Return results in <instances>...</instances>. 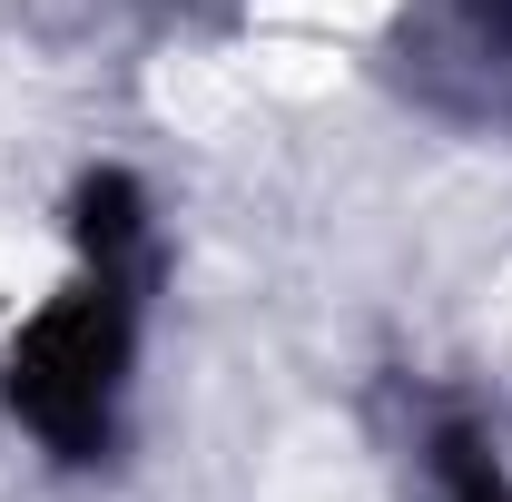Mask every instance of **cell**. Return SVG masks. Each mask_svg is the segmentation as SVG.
Segmentation results:
<instances>
[{
	"label": "cell",
	"instance_id": "obj_2",
	"mask_svg": "<svg viewBox=\"0 0 512 502\" xmlns=\"http://www.w3.org/2000/svg\"><path fill=\"white\" fill-rule=\"evenodd\" d=\"M424 483H434V502H512V473L473 414H444L424 434Z\"/></svg>",
	"mask_w": 512,
	"mask_h": 502
},
{
	"label": "cell",
	"instance_id": "obj_1",
	"mask_svg": "<svg viewBox=\"0 0 512 502\" xmlns=\"http://www.w3.org/2000/svg\"><path fill=\"white\" fill-rule=\"evenodd\" d=\"M138 256H148L138 188L128 178H89L79 188V276L10 345V404L69 463H89L109 443V424H119L128 345H138Z\"/></svg>",
	"mask_w": 512,
	"mask_h": 502
}]
</instances>
